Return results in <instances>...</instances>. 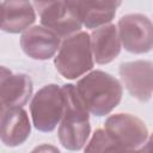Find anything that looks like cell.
Instances as JSON below:
<instances>
[{
	"label": "cell",
	"mask_w": 153,
	"mask_h": 153,
	"mask_svg": "<svg viewBox=\"0 0 153 153\" xmlns=\"http://www.w3.org/2000/svg\"><path fill=\"white\" fill-rule=\"evenodd\" d=\"M117 32L121 45L131 54H146L153 47V24L142 13H129L118 19Z\"/></svg>",
	"instance_id": "cell-6"
},
{
	"label": "cell",
	"mask_w": 153,
	"mask_h": 153,
	"mask_svg": "<svg viewBox=\"0 0 153 153\" xmlns=\"http://www.w3.org/2000/svg\"><path fill=\"white\" fill-rule=\"evenodd\" d=\"M30 114L33 127L42 133L53 131L63 114V96L61 86L48 84L39 88L31 99Z\"/></svg>",
	"instance_id": "cell-4"
},
{
	"label": "cell",
	"mask_w": 153,
	"mask_h": 153,
	"mask_svg": "<svg viewBox=\"0 0 153 153\" xmlns=\"http://www.w3.org/2000/svg\"><path fill=\"white\" fill-rule=\"evenodd\" d=\"M41 25L53 31L60 39L81 30V22L66 6L63 0H32Z\"/></svg>",
	"instance_id": "cell-7"
},
{
	"label": "cell",
	"mask_w": 153,
	"mask_h": 153,
	"mask_svg": "<svg viewBox=\"0 0 153 153\" xmlns=\"http://www.w3.org/2000/svg\"><path fill=\"white\" fill-rule=\"evenodd\" d=\"M85 152H105V151H120L116 142L104 129H96L91 140L86 142Z\"/></svg>",
	"instance_id": "cell-15"
},
{
	"label": "cell",
	"mask_w": 153,
	"mask_h": 153,
	"mask_svg": "<svg viewBox=\"0 0 153 153\" xmlns=\"http://www.w3.org/2000/svg\"><path fill=\"white\" fill-rule=\"evenodd\" d=\"M104 130L116 142L120 151H139L148 142V128L135 115L118 112L104 122Z\"/></svg>",
	"instance_id": "cell-5"
},
{
	"label": "cell",
	"mask_w": 153,
	"mask_h": 153,
	"mask_svg": "<svg viewBox=\"0 0 153 153\" xmlns=\"http://www.w3.org/2000/svg\"><path fill=\"white\" fill-rule=\"evenodd\" d=\"M74 86L90 115L97 117L109 115L121 103L123 96L120 80L100 69L84 74Z\"/></svg>",
	"instance_id": "cell-1"
},
{
	"label": "cell",
	"mask_w": 153,
	"mask_h": 153,
	"mask_svg": "<svg viewBox=\"0 0 153 153\" xmlns=\"http://www.w3.org/2000/svg\"><path fill=\"white\" fill-rule=\"evenodd\" d=\"M84 26L96 29L111 23L122 0H63Z\"/></svg>",
	"instance_id": "cell-8"
},
{
	"label": "cell",
	"mask_w": 153,
	"mask_h": 153,
	"mask_svg": "<svg viewBox=\"0 0 153 153\" xmlns=\"http://www.w3.org/2000/svg\"><path fill=\"white\" fill-rule=\"evenodd\" d=\"M33 84L25 73H11L0 82V103L5 109L23 108L32 96Z\"/></svg>",
	"instance_id": "cell-14"
},
{
	"label": "cell",
	"mask_w": 153,
	"mask_h": 153,
	"mask_svg": "<svg viewBox=\"0 0 153 153\" xmlns=\"http://www.w3.org/2000/svg\"><path fill=\"white\" fill-rule=\"evenodd\" d=\"M54 66L63 78L69 80L90 72L94 66L90 33L80 30L62 39L54 57Z\"/></svg>",
	"instance_id": "cell-3"
},
{
	"label": "cell",
	"mask_w": 153,
	"mask_h": 153,
	"mask_svg": "<svg viewBox=\"0 0 153 153\" xmlns=\"http://www.w3.org/2000/svg\"><path fill=\"white\" fill-rule=\"evenodd\" d=\"M0 5H1V2H0Z\"/></svg>",
	"instance_id": "cell-19"
},
{
	"label": "cell",
	"mask_w": 153,
	"mask_h": 153,
	"mask_svg": "<svg viewBox=\"0 0 153 153\" xmlns=\"http://www.w3.org/2000/svg\"><path fill=\"white\" fill-rule=\"evenodd\" d=\"M31 134V123L23 108L5 109L0 118V141L7 147L23 145Z\"/></svg>",
	"instance_id": "cell-12"
},
{
	"label": "cell",
	"mask_w": 153,
	"mask_h": 153,
	"mask_svg": "<svg viewBox=\"0 0 153 153\" xmlns=\"http://www.w3.org/2000/svg\"><path fill=\"white\" fill-rule=\"evenodd\" d=\"M118 73L127 91L140 102H148L153 92V63L148 60L128 61L120 65Z\"/></svg>",
	"instance_id": "cell-9"
},
{
	"label": "cell",
	"mask_w": 153,
	"mask_h": 153,
	"mask_svg": "<svg viewBox=\"0 0 153 153\" xmlns=\"http://www.w3.org/2000/svg\"><path fill=\"white\" fill-rule=\"evenodd\" d=\"M60 44L61 39L42 25L30 26L20 36V47L24 54L38 61H47L54 57Z\"/></svg>",
	"instance_id": "cell-10"
},
{
	"label": "cell",
	"mask_w": 153,
	"mask_h": 153,
	"mask_svg": "<svg viewBox=\"0 0 153 153\" xmlns=\"http://www.w3.org/2000/svg\"><path fill=\"white\" fill-rule=\"evenodd\" d=\"M63 96V114L59 123L57 137L63 148L80 151L91 134L90 112L79 98L73 84L61 86Z\"/></svg>",
	"instance_id": "cell-2"
},
{
	"label": "cell",
	"mask_w": 153,
	"mask_h": 153,
	"mask_svg": "<svg viewBox=\"0 0 153 153\" xmlns=\"http://www.w3.org/2000/svg\"><path fill=\"white\" fill-rule=\"evenodd\" d=\"M4 111H5V108L1 105V103H0V118H1V116H2V114H4Z\"/></svg>",
	"instance_id": "cell-18"
},
{
	"label": "cell",
	"mask_w": 153,
	"mask_h": 153,
	"mask_svg": "<svg viewBox=\"0 0 153 153\" xmlns=\"http://www.w3.org/2000/svg\"><path fill=\"white\" fill-rule=\"evenodd\" d=\"M36 20V11L30 0H4L0 5V29L19 33Z\"/></svg>",
	"instance_id": "cell-11"
},
{
	"label": "cell",
	"mask_w": 153,
	"mask_h": 153,
	"mask_svg": "<svg viewBox=\"0 0 153 153\" xmlns=\"http://www.w3.org/2000/svg\"><path fill=\"white\" fill-rule=\"evenodd\" d=\"M12 72H11V69H8L7 67H4V66H0V82L7 76V75H10Z\"/></svg>",
	"instance_id": "cell-16"
},
{
	"label": "cell",
	"mask_w": 153,
	"mask_h": 153,
	"mask_svg": "<svg viewBox=\"0 0 153 153\" xmlns=\"http://www.w3.org/2000/svg\"><path fill=\"white\" fill-rule=\"evenodd\" d=\"M43 149H51V151H54V152H59V149L57 148H55V147H47V146H42V147H37L35 151H43Z\"/></svg>",
	"instance_id": "cell-17"
},
{
	"label": "cell",
	"mask_w": 153,
	"mask_h": 153,
	"mask_svg": "<svg viewBox=\"0 0 153 153\" xmlns=\"http://www.w3.org/2000/svg\"><path fill=\"white\" fill-rule=\"evenodd\" d=\"M93 60L98 65L114 61L121 53V41L115 24H105L92 30L90 35Z\"/></svg>",
	"instance_id": "cell-13"
}]
</instances>
